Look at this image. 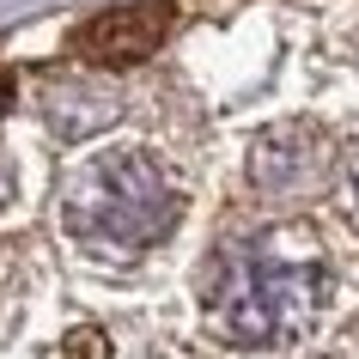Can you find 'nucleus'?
<instances>
[{
  "instance_id": "4",
  "label": "nucleus",
  "mask_w": 359,
  "mask_h": 359,
  "mask_svg": "<svg viewBox=\"0 0 359 359\" xmlns=\"http://www.w3.org/2000/svg\"><path fill=\"white\" fill-rule=\"evenodd\" d=\"M67 359H104V335L97 329H74L67 335Z\"/></svg>"
},
{
  "instance_id": "5",
  "label": "nucleus",
  "mask_w": 359,
  "mask_h": 359,
  "mask_svg": "<svg viewBox=\"0 0 359 359\" xmlns=\"http://www.w3.org/2000/svg\"><path fill=\"white\" fill-rule=\"evenodd\" d=\"M6 104H13V74L0 67V116H6Z\"/></svg>"
},
{
  "instance_id": "3",
  "label": "nucleus",
  "mask_w": 359,
  "mask_h": 359,
  "mask_svg": "<svg viewBox=\"0 0 359 359\" xmlns=\"http://www.w3.org/2000/svg\"><path fill=\"white\" fill-rule=\"evenodd\" d=\"M177 31V6L170 0H128V6H110L74 31V55L92 61V67H128V61L158 55Z\"/></svg>"
},
{
  "instance_id": "1",
  "label": "nucleus",
  "mask_w": 359,
  "mask_h": 359,
  "mask_svg": "<svg viewBox=\"0 0 359 359\" xmlns=\"http://www.w3.org/2000/svg\"><path fill=\"white\" fill-rule=\"evenodd\" d=\"M67 231L97 250H140L177 226V195L140 147H110L86 158L67 183Z\"/></svg>"
},
{
  "instance_id": "2",
  "label": "nucleus",
  "mask_w": 359,
  "mask_h": 359,
  "mask_svg": "<svg viewBox=\"0 0 359 359\" xmlns=\"http://www.w3.org/2000/svg\"><path fill=\"white\" fill-rule=\"evenodd\" d=\"M323 292V268H292V262H268V256H250L238 286L226 292V329L250 347L262 341H280L286 329H299L311 317V304Z\"/></svg>"
}]
</instances>
